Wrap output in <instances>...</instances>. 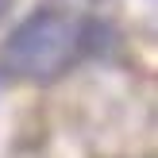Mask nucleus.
Instances as JSON below:
<instances>
[{
  "label": "nucleus",
  "mask_w": 158,
  "mask_h": 158,
  "mask_svg": "<svg viewBox=\"0 0 158 158\" xmlns=\"http://www.w3.org/2000/svg\"><path fill=\"white\" fill-rule=\"evenodd\" d=\"M0 85H4V73H0Z\"/></svg>",
  "instance_id": "obj_2"
},
{
  "label": "nucleus",
  "mask_w": 158,
  "mask_h": 158,
  "mask_svg": "<svg viewBox=\"0 0 158 158\" xmlns=\"http://www.w3.org/2000/svg\"><path fill=\"white\" fill-rule=\"evenodd\" d=\"M100 46H104V27L97 19H77L66 8L46 4L19 19V27L4 43V62L15 77L46 85L66 77L81 58L97 54Z\"/></svg>",
  "instance_id": "obj_1"
}]
</instances>
